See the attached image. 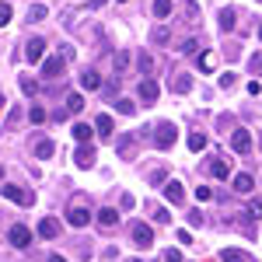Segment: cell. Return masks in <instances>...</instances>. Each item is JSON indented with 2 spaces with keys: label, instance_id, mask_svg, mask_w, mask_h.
Here are the masks:
<instances>
[{
  "label": "cell",
  "instance_id": "cell-1",
  "mask_svg": "<svg viewBox=\"0 0 262 262\" xmlns=\"http://www.w3.org/2000/svg\"><path fill=\"white\" fill-rule=\"evenodd\" d=\"M0 196H4V200H11V203H21V206H32V203H35L32 192H25L21 185H11V182H4V185H0Z\"/></svg>",
  "mask_w": 262,
  "mask_h": 262
},
{
  "label": "cell",
  "instance_id": "cell-2",
  "mask_svg": "<svg viewBox=\"0 0 262 262\" xmlns=\"http://www.w3.org/2000/svg\"><path fill=\"white\" fill-rule=\"evenodd\" d=\"M175 140H179V129H175L171 122H158V129H154V143H158L161 150H168Z\"/></svg>",
  "mask_w": 262,
  "mask_h": 262
},
{
  "label": "cell",
  "instance_id": "cell-3",
  "mask_svg": "<svg viewBox=\"0 0 262 262\" xmlns=\"http://www.w3.org/2000/svg\"><path fill=\"white\" fill-rule=\"evenodd\" d=\"M7 242L14 245V248H28V245H32V231H28L25 224H14V227L7 231Z\"/></svg>",
  "mask_w": 262,
  "mask_h": 262
},
{
  "label": "cell",
  "instance_id": "cell-4",
  "mask_svg": "<svg viewBox=\"0 0 262 262\" xmlns=\"http://www.w3.org/2000/svg\"><path fill=\"white\" fill-rule=\"evenodd\" d=\"M129 234H133L137 248H150V245H154V231H150L147 224H133V231H129Z\"/></svg>",
  "mask_w": 262,
  "mask_h": 262
},
{
  "label": "cell",
  "instance_id": "cell-5",
  "mask_svg": "<svg viewBox=\"0 0 262 262\" xmlns=\"http://www.w3.org/2000/svg\"><path fill=\"white\" fill-rule=\"evenodd\" d=\"M231 147H234V154H248L252 150V133L248 129H234L231 133Z\"/></svg>",
  "mask_w": 262,
  "mask_h": 262
},
{
  "label": "cell",
  "instance_id": "cell-6",
  "mask_svg": "<svg viewBox=\"0 0 262 262\" xmlns=\"http://www.w3.org/2000/svg\"><path fill=\"white\" fill-rule=\"evenodd\" d=\"M164 200L168 203H182L185 200V185H182L179 179H168L164 182Z\"/></svg>",
  "mask_w": 262,
  "mask_h": 262
},
{
  "label": "cell",
  "instance_id": "cell-7",
  "mask_svg": "<svg viewBox=\"0 0 262 262\" xmlns=\"http://www.w3.org/2000/svg\"><path fill=\"white\" fill-rule=\"evenodd\" d=\"M56 234H60V221H56V217H42V221H39V238L53 242Z\"/></svg>",
  "mask_w": 262,
  "mask_h": 262
},
{
  "label": "cell",
  "instance_id": "cell-8",
  "mask_svg": "<svg viewBox=\"0 0 262 262\" xmlns=\"http://www.w3.org/2000/svg\"><path fill=\"white\" fill-rule=\"evenodd\" d=\"M74 161L81 164V168H91V164L98 161V154H95V147H88V143H81V147H77V154H74Z\"/></svg>",
  "mask_w": 262,
  "mask_h": 262
},
{
  "label": "cell",
  "instance_id": "cell-9",
  "mask_svg": "<svg viewBox=\"0 0 262 262\" xmlns=\"http://www.w3.org/2000/svg\"><path fill=\"white\" fill-rule=\"evenodd\" d=\"M42 56H46V39H32V42H28V49H25V60L39 63Z\"/></svg>",
  "mask_w": 262,
  "mask_h": 262
},
{
  "label": "cell",
  "instance_id": "cell-10",
  "mask_svg": "<svg viewBox=\"0 0 262 262\" xmlns=\"http://www.w3.org/2000/svg\"><path fill=\"white\" fill-rule=\"evenodd\" d=\"M60 70H63V56H49L42 63V77H60Z\"/></svg>",
  "mask_w": 262,
  "mask_h": 262
},
{
  "label": "cell",
  "instance_id": "cell-11",
  "mask_svg": "<svg viewBox=\"0 0 262 262\" xmlns=\"http://www.w3.org/2000/svg\"><path fill=\"white\" fill-rule=\"evenodd\" d=\"M171 91H175V95L192 91V77H189V74H175V77H171Z\"/></svg>",
  "mask_w": 262,
  "mask_h": 262
},
{
  "label": "cell",
  "instance_id": "cell-12",
  "mask_svg": "<svg viewBox=\"0 0 262 262\" xmlns=\"http://www.w3.org/2000/svg\"><path fill=\"white\" fill-rule=\"evenodd\" d=\"M158 95H161L158 81H140V98L143 101H158Z\"/></svg>",
  "mask_w": 262,
  "mask_h": 262
},
{
  "label": "cell",
  "instance_id": "cell-13",
  "mask_svg": "<svg viewBox=\"0 0 262 262\" xmlns=\"http://www.w3.org/2000/svg\"><path fill=\"white\" fill-rule=\"evenodd\" d=\"M98 224L101 227H116V224H119V213H116L112 206H101L98 210Z\"/></svg>",
  "mask_w": 262,
  "mask_h": 262
},
{
  "label": "cell",
  "instance_id": "cell-14",
  "mask_svg": "<svg viewBox=\"0 0 262 262\" xmlns=\"http://www.w3.org/2000/svg\"><path fill=\"white\" fill-rule=\"evenodd\" d=\"M67 221L74 224V227H84V224L91 221V213H88V210H84V206H74V210H70V213H67Z\"/></svg>",
  "mask_w": 262,
  "mask_h": 262
},
{
  "label": "cell",
  "instance_id": "cell-15",
  "mask_svg": "<svg viewBox=\"0 0 262 262\" xmlns=\"http://www.w3.org/2000/svg\"><path fill=\"white\" fill-rule=\"evenodd\" d=\"M168 39H171V28H168V25H154V28H150V42L164 46Z\"/></svg>",
  "mask_w": 262,
  "mask_h": 262
},
{
  "label": "cell",
  "instance_id": "cell-16",
  "mask_svg": "<svg viewBox=\"0 0 262 262\" xmlns=\"http://www.w3.org/2000/svg\"><path fill=\"white\" fill-rule=\"evenodd\" d=\"M70 133H74V140H77V143H88V140H91V133H95V129H91L88 122H77V126H74Z\"/></svg>",
  "mask_w": 262,
  "mask_h": 262
},
{
  "label": "cell",
  "instance_id": "cell-17",
  "mask_svg": "<svg viewBox=\"0 0 262 262\" xmlns=\"http://www.w3.org/2000/svg\"><path fill=\"white\" fill-rule=\"evenodd\" d=\"M255 189V182H252V175H234V192H252Z\"/></svg>",
  "mask_w": 262,
  "mask_h": 262
},
{
  "label": "cell",
  "instance_id": "cell-18",
  "mask_svg": "<svg viewBox=\"0 0 262 262\" xmlns=\"http://www.w3.org/2000/svg\"><path fill=\"white\" fill-rule=\"evenodd\" d=\"M221 259H224V262H248V255H245L242 248H224Z\"/></svg>",
  "mask_w": 262,
  "mask_h": 262
},
{
  "label": "cell",
  "instance_id": "cell-19",
  "mask_svg": "<svg viewBox=\"0 0 262 262\" xmlns=\"http://www.w3.org/2000/svg\"><path fill=\"white\" fill-rule=\"evenodd\" d=\"M81 84H84V88H88V91H98V88H101V77H98V74H95V70H88V74H84V77H81Z\"/></svg>",
  "mask_w": 262,
  "mask_h": 262
},
{
  "label": "cell",
  "instance_id": "cell-20",
  "mask_svg": "<svg viewBox=\"0 0 262 262\" xmlns=\"http://www.w3.org/2000/svg\"><path fill=\"white\" fill-rule=\"evenodd\" d=\"M95 126H98L101 137H112V116H98V119H95Z\"/></svg>",
  "mask_w": 262,
  "mask_h": 262
},
{
  "label": "cell",
  "instance_id": "cell-21",
  "mask_svg": "<svg viewBox=\"0 0 262 262\" xmlns=\"http://www.w3.org/2000/svg\"><path fill=\"white\" fill-rule=\"evenodd\" d=\"M189 150H192V154H196V150H203V147H206V137H203V133H189Z\"/></svg>",
  "mask_w": 262,
  "mask_h": 262
},
{
  "label": "cell",
  "instance_id": "cell-22",
  "mask_svg": "<svg viewBox=\"0 0 262 262\" xmlns=\"http://www.w3.org/2000/svg\"><path fill=\"white\" fill-rule=\"evenodd\" d=\"M171 7H175L171 0H154V14H158V18H168V14H171Z\"/></svg>",
  "mask_w": 262,
  "mask_h": 262
},
{
  "label": "cell",
  "instance_id": "cell-23",
  "mask_svg": "<svg viewBox=\"0 0 262 262\" xmlns=\"http://www.w3.org/2000/svg\"><path fill=\"white\" fill-rule=\"evenodd\" d=\"M221 28H224V32L234 28V11H231V7H224V11H221Z\"/></svg>",
  "mask_w": 262,
  "mask_h": 262
},
{
  "label": "cell",
  "instance_id": "cell-24",
  "mask_svg": "<svg viewBox=\"0 0 262 262\" xmlns=\"http://www.w3.org/2000/svg\"><path fill=\"white\" fill-rule=\"evenodd\" d=\"M53 150H56L53 140H39V143H35V154H39V158H53Z\"/></svg>",
  "mask_w": 262,
  "mask_h": 262
},
{
  "label": "cell",
  "instance_id": "cell-25",
  "mask_svg": "<svg viewBox=\"0 0 262 262\" xmlns=\"http://www.w3.org/2000/svg\"><path fill=\"white\" fill-rule=\"evenodd\" d=\"M210 171H213V179H227V175H231L227 161H213V164H210Z\"/></svg>",
  "mask_w": 262,
  "mask_h": 262
},
{
  "label": "cell",
  "instance_id": "cell-26",
  "mask_svg": "<svg viewBox=\"0 0 262 262\" xmlns=\"http://www.w3.org/2000/svg\"><path fill=\"white\" fill-rule=\"evenodd\" d=\"M137 67H140V74H150V70H154V60H150V53H140V56H137Z\"/></svg>",
  "mask_w": 262,
  "mask_h": 262
},
{
  "label": "cell",
  "instance_id": "cell-27",
  "mask_svg": "<svg viewBox=\"0 0 262 262\" xmlns=\"http://www.w3.org/2000/svg\"><path fill=\"white\" fill-rule=\"evenodd\" d=\"M179 53H182V56H196V53H200V42H196V39H185Z\"/></svg>",
  "mask_w": 262,
  "mask_h": 262
},
{
  "label": "cell",
  "instance_id": "cell-28",
  "mask_svg": "<svg viewBox=\"0 0 262 262\" xmlns=\"http://www.w3.org/2000/svg\"><path fill=\"white\" fill-rule=\"evenodd\" d=\"M28 119L35 122V126H39V122H46V108H42V105H32V108H28Z\"/></svg>",
  "mask_w": 262,
  "mask_h": 262
},
{
  "label": "cell",
  "instance_id": "cell-29",
  "mask_svg": "<svg viewBox=\"0 0 262 262\" xmlns=\"http://www.w3.org/2000/svg\"><path fill=\"white\" fill-rule=\"evenodd\" d=\"M21 91H25V95L32 98V95L39 91V84H35V77H21Z\"/></svg>",
  "mask_w": 262,
  "mask_h": 262
},
{
  "label": "cell",
  "instance_id": "cell-30",
  "mask_svg": "<svg viewBox=\"0 0 262 262\" xmlns=\"http://www.w3.org/2000/svg\"><path fill=\"white\" fill-rule=\"evenodd\" d=\"M116 108H119L122 116H133V112H137V105H133L129 98H119V101H116Z\"/></svg>",
  "mask_w": 262,
  "mask_h": 262
},
{
  "label": "cell",
  "instance_id": "cell-31",
  "mask_svg": "<svg viewBox=\"0 0 262 262\" xmlns=\"http://www.w3.org/2000/svg\"><path fill=\"white\" fill-rule=\"evenodd\" d=\"M67 108H70V112H81V108H84V98H81V95H70V98H67Z\"/></svg>",
  "mask_w": 262,
  "mask_h": 262
},
{
  "label": "cell",
  "instance_id": "cell-32",
  "mask_svg": "<svg viewBox=\"0 0 262 262\" xmlns=\"http://www.w3.org/2000/svg\"><path fill=\"white\" fill-rule=\"evenodd\" d=\"M46 14H49V11H46L42 4H35V7L28 11V21H42V18H46Z\"/></svg>",
  "mask_w": 262,
  "mask_h": 262
},
{
  "label": "cell",
  "instance_id": "cell-33",
  "mask_svg": "<svg viewBox=\"0 0 262 262\" xmlns=\"http://www.w3.org/2000/svg\"><path fill=\"white\" fill-rule=\"evenodd\" d=\"M116 150H119V158L122 154H133V137H122V143L116 147Z\"/></svg>",
  "mask_w": 262,
  "mask_h": 262
},
{
  "label": "cell",
  "instance_id": "cell-34",
  "mask_svg": "<svg viewBox=\"0 0 262 262\" xmlns=\"http://www.w3.org/2000/svg\"><path fill=\"white\" fill-rule=\"evenodd\" d=\"M213 67H217V60H213V56H200V70H203V74H210Z\"/></svg>",
  "mask_w": 262,
  "mask_h": 262
},
{
  "label": "cell",
  "instance_id": "cell-35",
  "mask_svg": "<svg viewBox=\"0 0 262 262\" xmlns=\"http://www.w3.org/2000/svg\"><path fill=\"white\" fill-rule=\"evenodd\" d=\"M0 25H11V4L0 0Z\"/></svg>",
  "mask_w": 262,
  "mask_h": 262
},
{
  "label": "cell",
  "instance_id": "cell-36",
  "mask_svg": "<svg viewBox=\"0 0 262 262\" xmlns=\"http://www.w3.org/2000/svg\"><path fill=\"white\" fill-rule=\"evenodd\" d=\"M196 200H200V203H210V200H213V189H206V185H203V189H196Z\"/></svg>",
  "mask_w": 262,
  "mask_h": 262
},
{
  "label": "cell",
  "instance_id": "cell-37",
  "mask_svg": "<svg viewBox=\"0 0 262 262\" xmlns=\"http://www.w3.org/2000/svg\"><path fill=\"white\" fill-rule=\"evenodd\" d=\"M154 221H158V224H168L171 217H168V210H164V206H158V210H154Z\"/></svg>",
  "mask_w": 262,
  "mask_h": 262
},
{
  "label": "cell",
  "instance_id": "cell-38",
  "mask_svg": "<svg viewBox=\"0 0 262 262\" xmlns=\"http://www.w3.org/2000/svg\"><path fill=\"white\" fill-rule=\"evenodd\" d=\"M164 262H182V252L179 248H168V252H164Z\"/></svg>",
  "mask_w": 262,
  "mask_h": 262
},
{
  "label": "cell",
  "instance_id": "cell-39",
  "mask_svg": "<svg viewBox=\"0 0 262 262\" xmlns=\"http://www.w3.org/2000/svg\"><path fill=\"white\" fill-rule=\"evenodd\" d=\"M126 60H129L126 53H116V56H112V63H116V70H122V67H126Z\"/></svg>",
  "mask_w": 262,
  "mask_h": 262
},
{
  "label": "cell",
  "instance_id": "cell-40",
  "mask_svg": "<svg viewBox=\"0 0 262 262\" xmlns=\"http://www.w3.org/2000/svg\"><path fill=\"white\" fill-rule=\"evenodd\" d=\"M248 210H252L255 217H262V200H252V203H248Z\"/></svg>",
  "mask_w": 262,
  "mask_h": 262
},
{
  "label": "cell",
  "instance_id": "cell-41",
  "mask_svg": "<svg viewBox=\"0 0 262 262\" xmlns=\"http://www.w3.org/2000/svg\"><path fill=\"white\" fill-rule=\"evenodd\" d=\"M161 182H168V179H164V171H154V175H150V185H161Z\"/></svg>",
  "mask_w": 262,
  "mask_h": 262
},
{
  "label": "cell",
  "instance_id": "cell-42",
  "mask_svg": "<svg viewBox=\"0 0 262 262\" xmlns=\"http://www.w3.org/2000/svg\"><path fill=\"white\" fill-rule=\"evenodd\" d=\"M49 262H67V259H63V255H49Z\"/></svg>",
  "mask_w": 262,
  "mask_h": 262
},
{
  "label": "cell",
  "instance_id": "cell-43",
  "mask_svg": "<svg viewBox=\"0 0 262 262\" xmlns=\"http://www.w3.org/2000/svg\"><path fill=\"white\" fill-rule=\"evenodd\" d=\"M259 67H262V56H259V60H255V70H259Z\"/></svg>",
  "mask_w": 262,
  "mask_h": 262
},
{
  "label": "cell",
  "instance_id": "cell-44",
  "mask_svg": "<svg viewBox=\"0 0 262 262\" xmlns=\"http://www.w3.org/2000/svg\"><path fill=\"white\" fill-rule=\"evenodd\" d=\"M259 42H262V25H259Z\"/></svg>",
  "mask_w": 262,
  "mask_h": 262
},
{
  "label": "cell",
  "instance_id": "cell-45",
  "mask_svg": "<svg viewBox=\"0 0 262 262\" xmlns=\"http://www.w3.org/2000/svg\"><path fill=\"white\" fill-rule=\"evenodd\" d=\"M0 179H4V168H0Z\"/></svg>",
  "mask_w": 262,
  "mask_h": 262
},
{
  "label": "cell",
  "instance_id": "cell-46",
  "mask_svg": "<svg viewBox=\"0 0 262 262\" xmlns=\"http://www.w3.org/2000/svg\"><path fill=\"white\" fill-rule=\"evenodd\" d=\"M119 4H126V0H119Z\"/></svg>",
  "mask_w": 262,
  "mask_h": 262
}]
</instances>
